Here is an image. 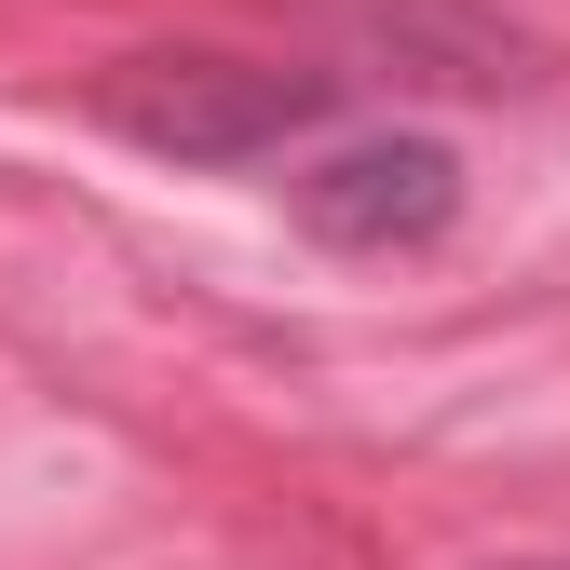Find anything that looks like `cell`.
<instances>
[{
    "mask_svg": "<svg viewBox=\"0 0 570 570\" xmlns=\"http://www.w3.org/2000/svg\"><path fill=\"white\" fill-rule=\"evenodd\" d=\"M326 109V68H258V55H122L96 82V122L164 164H258Z\"/></svg>",
    "mask_w": 570,
    "mask_h": 570,
    "instance_id": "1",
    "label": "cell"
},
{
    "mask_svg": "<svg viewBox=\"0 0 570 570\" xmlns=\"http://www.w3.org/2000/svg\"><path fill=\"white\" fill-rule=\"evenodd\" d=\"M462 218V164L435 136H353L299 177V232L340 258H394V245H435Z\"/></svg>",
    "mask_w": 570,
    "mask_h": 570,
    "instance_id": "2",
    "label": "cell"
}]
</instances>
